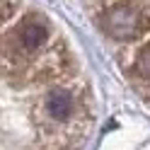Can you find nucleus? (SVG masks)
<instances>
[{"instance_id": "obj_1", "label": "nucleus", "mask_w": 150, "mask_h": 150, "mask_svg": "<svg viewBox=\"0 0 150 150\" xmlns=\"http://www.w3.org/2000/svg\"><path fill=\"white\" fill-rule=\"evenodd\" d=\"M150 27L148 17L143 15L138 5L133 3H116L104 12V29L111 39L116 41H133L140 39L145 34V29Z\"/></svg>"}, {"instance_id": "obj_2", "label": "nucleus", "mask_w": 150, "mask_h": 150, "mask_svg": "<svg viewBox=\"0 0 150 150\" xmlns=\"http://www.w3.org/2000/svg\"><path fill=\"white\" fill-rule=\"evenodd\" d=\"M12 39L24 53H39L46 46V41H49V27H46V22L41 17L27 15L24 20L15 27Z\"/></svg>"}]
</instances>
